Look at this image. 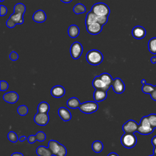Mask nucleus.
<instances>
[{"label":"nucleus","mask_w":156,"mask_h":156,"mask_svg":"<svg viewBox=\"0 0 156 156\" xmlns=\"http://www.w3.org/2000/svg\"><path fill=\"white\" fill-rule=\"evenodd\" d=\"M104 59V56L101 51L97 49L89 51L86 54V60L88 63L92 65H99Z\"/></svg>","instance_id":"1"},{"label":"nucleus","mask_w":156,"mask_h":156,"mask_svg":"<svg viewBox=\"0 0 156 156\" xmlns=\"http://www.w3.org/2000/svg\"><path fill=\"white\" fill-rule=\"evenodd\" d=\"M48 147L55 156H66L67 151L66 147L58 141L51 140L48 143Z\"/></svg>","instance_id":"2"},{"label":"nucleus","mask_w":156,"mask_h":156,"mask_svg":"<svg viewBox=\"0 0 156 156\" xmlns=\"http://www.w3.org/2000/svg\"><path fill=\"white\" fill-rule=\"evenodd\" d=\"M154 130L149 122L148 116H143L140 120L137 132L141 135H149L153 132Z\"/></svg>","instance_id":"3"},{"label":"nucleus","mask_w":156,"mask_h":156,"mask_svg":"<svg viewBox=\"0 0 156 156\" xmlns=\"http://www.w3.org/2000/svg\"><path fill=\"white\" fill-rule=\"evenodd\" d=\"M91 11L98 16H108L110 13L109 7L104 2H97L94 4L91 7Z\"/></svg>","instance_id":"4"},{"label":"nucleus","mask_w":156,"mask_h":156,"mask_svg":"<svg viewBox=\"0 0 156 156\" xmlns=\"http://www.w3.org/2000/svg\"><path fill=\"white\" fill-rule=\"evenodd\" d=\"M137 142V139L135 134L131 133H124L121 138L122 145L126 148H132L134 147Z\"/></svg>","instance_id":"5"},{"label":"nucleus","mask_w":156,"mask_h":156,"mask_svg":"<svg viewBox=\"0 0 156 156\" xmlns=\"http://www.w3.org/2000/svg\"><path fill=\"white\" fill-rule=\"evenodd\" d=\"M79 108L83 113L90 114L98 110V105L96 101H86L81 104Z\"/></svg>","instance_id":"6"},{"label":"nucleus","mask_w":156,"mask_h":156,"mask_svg":"<svg viewBox=\"0 0 156 156\" xmlns=\"http://www.w3.org/2000/svg\"><path fill=\"white\" fill-rule=\"evenodd\" d=\"M83 47L79 41L74 42L70 47V54L73 59H78L82 55Z\"/></svg>","instance_id":"7"},{"label":"nucleus","mask_w":156,"mask_h":156,"mask_svg":"<svg viewBox=\"0 0 156 156\" xmlns=\"http://www.w3.org/2000/svg\"><path fill=\"white\" fill-rule=\"evenodd\" d=\"M139 124L134 120L130 119L126 122L122 126V130L124 133H134L137 132Z\"/></svg>","instance_id":"8"},{"label":"nucleus","mask_w":156,"mask_h":156,"mask_svg":"<svg viewBox=\"0 0 156 156\" xmlns=\"http://www.w3.org/2000/svg\"><path fill=\"white\" fill-rule=\"evenodd\" d=\"M34 122L38 126H46L49 120V116L47 113L37 112L34 118Z\"/></svg>","instance_id":"9"},{"label":"nucleus","mask_w":156,"mask_h":156,"mask_svg":"<svg viewBox=\"0 0 156 156\" xmlns=\"http://www.w3.org/2000/svg\"><path fill=\"white\" fill-rule=\"evenodd\" d=\"M112 87L113 91L117 94H121L125 90L124 83L119 77H116L113 79Z\"/></svg>","instance_id":"10"},{"label":"nucleus","mask_w":156,"mask_h":156,"mask_svg":"<svg viewBox=\"0 0 156 156\" xmlns=\"http://www.w3.org/2000/svg\"><path fill=\"white\" fill-rule=\"evenodd\" d=\"M102 25L100 23L96 22L86 26V29L87 32L91 35H98L102 30Z\"/></svg>","instance_id":"11"},{"label":"nucleus","mask_w":156,"mask_h":156,"mask_svg":"<svg viewBox=\"0 0 156 156\" xmlns=\"http://www.w3.org/2000/svg\"><path fill=\"white\" fill-rule=\"evenodd\" d=\"M132 36L137 40H141L143 38L146 34V29L140 26H135L132 30Z\"/></svg>","instance_id":"12"},{"label":"nucleus","mask_w":156,"mask_h":156,"mask_svg":"<svg viewBox=\"0 0 156 156\" xmlns=\"http://www.w3.org/2000/svg\"><path fill=\"white\" fill-rule=\"evenodd\" d=\"M93 87L95 88V90H102L107 91L110 87H108L100 78L99 76H96L92 82Z\"/></svg>","instance_id":"13"},{"label":"nucleus","mask_w":156,"mask_h":156,"mask_svg":"<svg viewBox=\"0 0 156 156\" xmlns=\"http://www.w3.org/2000/svg\"><path fill=\"white\" fill-rule=\"evenodd\" d=\"M51 94L54 98H60L65 95V89L63 88V87L61 85H55L51 88Z\"/></svg>","instance_id":"14"},{"label":"nucleus","mask_w":156,"mask_h":156,"mask_svg":"<svg viewBox=\"0 0 156 156\" xmlns=\"http://www.w3.org/2000/svg\"><path fill=\"white\" fill-rule=\"evenodd\" d=\"M18 94L15 91H10L5 93L3 95L4 101L10 104H14L18 100Z\"/></svg>","instance_id":"15"},{"label":"nucleus","mask_w":156,"mask_h":156,"mask_svg":"<svg viewBox=\"0 0 156 156\" xmlns=\"http://www.w3.org/2000/svg\"><path fill=\"white\" fill-rule=\"evenodd\" d=\"M58 114L64 121H68L71 119V114L69 110L64 107H61L58 110Z\"/></svg>","instance_id":"16"},{"label":"nucleus","mask_w":156,"mask_h":156,"mask_svg":"<svg viewBox=\"0 0 156 156\" xmlns=\"http://www.w3.org/2000/svg\"><path fill=\"white\" fill-rule=\"evenodd\" d=\"M32 20L37 23H43L46 20V13L42 10H38L33 14Z\"/></svg>","instance_id":"17"},{"label":"nucleus","mask_w":156,"mask_h":156,"mask_svg":"<svg viewBox=\"0 0 156 156\" xmlns=\"http://www.w3.org/2000/svg\"><path fill=\"white\" fill-rule=\"evenodd\" d=\"M107 91L102 90H96L93 93L94 100L98 102L104 101L107 98Z\"/></svg>","instance_id":"18"},{"label":"nucleus","mask_w":156,"mask_h":156,"mask_svg":"<svg viewBox=\"0 0 156 156\" xmlns=\"http://www.w3.org/2000/svg\"><path fill=\"white\" fill-rule=\"evenodd\" d=\"M36 153L38 156H52L53 154L51 150L48 147L43 146H38L36 149Z\"/></svg>","instance_id":"19"},{"label":"nucleus","mask_w":156,"mask_h":156,"mask_svg":"<svg viewBox=\"0 0 156 156\" xmlns=\"http://www.w3.org/2000/svg\"><path fill=\"white\" fill-rule=\"evenodd\" d=\"M68 34L69 37L72 38H76L80 34L79 27L75 24L70 25L68 29Z\"/></svg>","instance_id":"20"},{"label":"nucleus","mask_w":156,"mask_h":156,"mask_svg":"<svg viewBox=\"0 0 156 156\" xmlns=\"http://www.w3.org/2000/svg\"><path fill=\"white\" fill-rule=\"evenodd\" d=\"M80 104H80L79 99L76 97H73V98H69L66 102V105L69 108H73V109L79 108Z\"/></svg>","instance_id":"21"},{"label":"nucleus","mask_w":156,"mask_h":156,"mask_svg":"<svg viewBox=\"0 0 156 156\" xmlns=\"http://www.w3.org/2000/svg\"><path fill=\"white\" fill-rule=\"evenodd\" d=\"M99 77L108 87L110 88L112 87L113 79L110 74L107 73H103L99 75Z\"/></svg>","instance_id":"22"},{"label":"nucleus","mask_w":156,"mask_h":156,"mask_svg":"<svg viewBox=\"0 0 156 156\" xmlns=\"http://www.w3.org/2000/svg\"><path fill=\"white\" fill-rule=\"evenodd\" d=\"M98 16L91 10L87 14L85 18V25H88L92 23L98 22Z\"/></svg>","instance_id":"23"},{"label":"nucleus","mask_w":156,"mask_h":156,"mask_svg":"<svg viewBox=\"0 0 156 156\" xmlns=\"http://www.w3.org/2000/svg\"><path fill=\"white\" fill-rule=\"evenodd\" d=\"M10 18L13 20L16 24H21L24 22V14L13 12V13L10 16Z\"/></svg>","instance_id":"24"},{"label":"nucleus","mask_w":156,"mask_h":156,"mask_svg":"<svg viewBox=\"0 0 156 156\" xmlns=\"http://www.w3.org/2000/svg\"><path fill=\"white\" fill-rule=\"evenodd\" d=\"M91 148L93 151L96 153L101 152L104 148V145L101 141L96 140L94 141L91 144Z\"/></svg>","instance_id":"25"},{"label":"nucleus","mask_w":156,"mask_h":156,"mask_svg":"<svg viewBox=\"0 0 156 156\" xmlns=\"http://www.w3.org/2000/svg\"><path fill=\"white\" fill-rule=\"evenodd\" d=\"M86 7L85 6L81 3H77L76 4L74 7H73V12L75 14L77 15H79V14H82V13H84L86 12Z\"/></svg>","instance_id":"26"},{"label":"nucleus","mask_w":156,"mask_h":156,"mask_svg":"<svg viewBox=\"0 0 156 156\" xmlns=\"http://www.w3.org/2000/svg\"><path fill=\"white\" fill-rule=\"evenodd\" d=\"M50 109L49 105L46 102H40L37 107V110L38 112L40 113H48L49 110Z\"/></svg>","instance_id":"27"},{"label":"nucleus","mask_w":156,"mask_h":156,"mask_svg":"<svg viewBox=\"0 0 156 156\" xmlns=\"http://www.w3.org/2000/svg\"><path fill=\"white\" fill-rule=\"evenodd\" d=\"M148 49L151 54H156V37H153L148 42Z\"/></svg>","instance_id":"28"},{"label":"nucleus","mask_w":156,"mask_h":156,"mask_svg":"<svg viewBox=\"0 0 156 156\" xmlns=\"http://www.w3.org/2000/svg\"><path fill=\"white\" fill-rule=\"evenodd\" d=\"M15 13H19L24 14L26 12V6L23 3H17L13 7Z\"/></svg>","instance_id":"29"},{"label":"nucleus","mask_w":156,"mask_h":156,"mask_svg":"<svg viewBox=\"0 0 156 156\" xmlns=\"http://www.w3.org/2000/svg\"><path fill=\"white\" fill-rule=\"evenodd\" d=\"M142 91L146 94H151L153 91L155 90V87L151 84L143 85L142 87Z\"/></svg>","instance_id":"30"},{"label":"nucleus","mask_w":156,"mask_h":156,"mask_svg":"<svg viewBox=\"0 0 156 156\" xmlns=\"http://www.w3.org/2000/svg\"><path fill=\"white\" fill-rule=\"evenodd\" d=\"M18 113L21 116H25L28 113V108L25 105H21L17 108Z\"/></svg>","instance_id":"31"},{"label":"nucleus","mask_w":156,"mask_h":156,"mask_svg":"<svg viewBox=\"0 0 156 156\" xmlns=\"http://www.w3.org/2000/svg\"><path fill=\"white\" fill-rule=\"evenodd\" d=\"M7 138L12 143H16L19 140L17 134L13 131H10L8 133Z\"/></svg>","instance_id":"32"},{"label":"nucleus","mask_w":156,"mask_h":156,"mask_svg":"<svg viewBox=\"0 0 156 156\" xmlns=\"http://www.w3.org/2000/svg\"><path fill=\"white\" fill-rule=\"evenodd\" d=\"M149 122L152 128H156V114H151L147 116Z\"/></svg>","instance_id":"33"},{"label":"nucleus","mask_w":156,"mask_h":156,"mask_svg":"<svg viewBox=\"0 0 156 156\" xmlns=\"http://www.w3.org/2000/svg\"><path fill=\"white\" fill-rule=\"evenodd\" d=\"M35 136L37 138V140L38 141H43L46 140V136L44 132L42 131H39L35 134Z\"/></svg>","instance_id":"34"},{"label":"nucleus","mask_w":156,"mask_h":156,"mask_svg":"<svg viewBox=\"0 0 156 156\" xmlns=\"http://www.w3.org/2000/svg\"><path fill=\"white\" fill-rule=\"evenodd\" d=\"M98 16V15H97ZM108 17L105 16H98V23H100L101 25H105L108 21Z\"/></svg>","instance_id":"35"},{"label":"nucleus","mask_w":156,"mask_h":156,"mask_svg":"<svg viewBox=\"0 0 156 156\" xmlns=\"http://www.w3.org/2000/svg\"><path fill=\"white\" fill-rule=\"evenodd\" d=\"M9 87L8 83L5 80H1L0 82V90L1 91H5Z\"/></svg>","instance_id":"36"},{"label":"nucleus","mask_w":156,"mask_h":156,"mask_svg":"<svg viewBox=\"0 0 156 156\" xmlns=\"http://www.w3.org/2000/svg\"><path fill=\"white\" fill-rule=\"evenodd\" d=\"M16 23L10 18L6 21V26L9 28H13L16 26Z\"/></svg>","instance_id":"37"},{"label":"nucleus","mask_w":156,"mask_h":156,"mask_svg":"<svg viewBox=\"0 0 156 156\" xmlns=\"http://www.w3.org/2000/svg\"><path fill=\"white\" fill-rule=\"evenodd\" d=\"M9 58L12 61H16L18 58V54L15 51H12L9 55Z\"/></svg>","instance_id":"38"},{"label":"nucleus","mask_w":156,"mask_h":156,"mask_svg":"<svg viewBox=\"0 0 156 156\" xmlns=\"http://www.w3.org/2000/svg\"><path fill=\"white\" fill-rule=\"evenodd\" d=\"M0 12H1V16H3L4 15H5L7 13V7L5 6V5H1L0 6Z\"/></svg>","instance_id":"39"},{"label":"nucleus","mask_w":156,"mask_h":156,"mask_svg":"<svg viewBox=\"0 0 156 156\" xmlns=\"http://www.w3.org/2000/svg\"><path fill=\"white\" fill-rule=\"evenodd\" d=\"M27 140L29 143H34L36 141H37L35 135H31L29 136H28V138H27Z\"/></svg>","instance_id":"40"},{"label":"nucleus","mask_w":156,"mask_h":156,"mask_svg":"<svg viewBox=\"0 0 156 156\" xmlns=\"http://www.w3.org/2000/svg\"><path fill=\"white\" fill-rule=\"evenodd\" d=\"M150 95H151V98H152L154 101H156V90H155L154 91H153L150 94Z\"/></svg>","instance_id":"41"},{"label":"nucleus","mask_w":156,"mask_h":156,"mask_svg":"<svg viewBox=\"0 0 156 156\" xmlns=\"http://www.w3.org/2000/svg\"><path fill=\"white\" fill-rule=\"evenodd\" d=\"M151 143H152V144L154 147L156 146V135L154 136L152 138Z\"/></svg>","instance_id":"42"},{"label":"nucleus","mask_w":156,"mask_h":156,"mask_svg":"<svg viewBox=\"0 0 156 156\" xmlns=\"http://www.w3.org/2000/svg\"><path fill=\"white\" fill-rule=\"evenodd\" d=\"M11 156H24V155L21 152H14L11 155Z\"/></svg>","instance_id":"43"},{"label":"nucleus","mask_w":156,"mask_h":156,"mask_svg":"<svg viewBox=\"0 0 156 156\" xmlns=\"http://www.w3.org/2000/svg\"><path fill=\"white\" fill-rule=\"evenodd\" d=\"M26 139H27L26 136H24V135H23V136H21L19 138V140H20V141L23 142V141H24Z\"/></svg>","instance_id":"44"},{"label":"nucleus","mask_w":156,"mask_h":156,"mask_svg":"<svg viewBox=\"0 0 156 156\" xmlns=\"http://www.w3.org/2000/svg\"><path fill=\"white\" fill-rule=\"evenodd\" d=\"M151 62L152 63L154 64L156 63V57H152L151 58Z\"/></svg>","instance_id":"45"},{"label":"nucleus","mask_w":156,"mask_h":156,"mask_svg":"<svg viewBox=\"0 0 156 156\" xmlns=\"http://www.w3.org/2000/svg\"><path fill=\"white\" fill-rule=\"evenodd\" d=\"M107 156H119V155L115 152H110V154H108Z\"/></svg>","instance_id":"46"},{"label":"nucleus","mask_w":156,"mask_h":156,"mask_svg":"<svg viewBox=\"0 0 156 156\" xmlns=\"http://www.w3.org/2000/svg\"><path fill=\"white\" fill-rule=\"evenodd\" d=\"M62 2H64V3H69L71 2L73 0H60Z\"/></svg>","instance_id":"47"},{"label":"nucleus","mask_w":156,"mask_h":156,"mask_svg":"<svg viewBox=\"0 0 156 156\" xmlns=\"http://www.w3.org/2000/svg\"><path fill=\"white\" fill-rule=\"evenodd\" d=\"M141 83H142V85H145L146 83V80L145 79H142L141 80Z\"/></svg>","instance_id":"48"},{"label":"nucleus","mask_w":156,"mask_h":156,"mask_svg":"<svg viewBox=\"0 0 156 156\" xmlns=\"http://www.w3.org/2000/svg\"><path fill=\"white\" fill-rule=\"evenodd\" d=\"M153 152H154V154L156 155V146L154 147V148L153 149Z\"/></svg>","instance_id":"49"},{"label":"nucleus","mask_w":156,"mask_h":156,"mask_svg":"<svg viewBox=\"0 0 156 156\" xmlns=\"http://www.w3.org/2000/svg\"><path fill=\"white\" fill-rule=\"evenodd\" d=\"M149 156H156V155L154 154V155H149Z\"/></svg>","instance_id":"50"},{"label":"nucleus","mask_w":156,"mask_h":156,"mask_svg":"<svg viewBox=\"0 0 156 156\" xmlns=\"http://www.w3.org/2000/svg\"><path fill=\"white\" fill-rule=\"evenodd\" d=\"M4 1V0H0V1H1V2H3Z\"/></svg>","instance_id":"51"},{"label":"nucleus","mask_w":156,"mask_h":156,"mask_svg":"<svg viewBox=\"0 0 156 156\" xmlns=\"http://www.w3.org/2000/svg\"><path fill=\"white\" fill-rule=\"evenodd\" d=\"M155 90H156V85H155Z\"/></svg>","instance_id":"52"}]
</instances>
